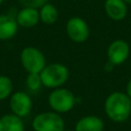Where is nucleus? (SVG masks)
I'll return each instance as SVG.
<instances>
[{
  "label": "nucleus",
  "instance_id": "obj_8",
  "mask_svg": "<svg viewBox=\"0 0 131 131\" xmlns=\"http://www.w3.org/2000/svg\"><path fill=\"white\" fill-rule=\"evenodd\" d=\"M129 45L124 40H115L107 48V58L114 66L122 64L129 56Z\"/></svg>",
  "mask_w": 131,
  "mask_h": 131
},
{
  "label": "nucleus",
  "instance_id": "obj_7",
  "mask_svg": "<svg viewBox=\"0 0 131 131\" xmlns=\"http://www.w3.org/2000/svg\"><path fill=\"white\" fill-rule=\"evenodd\" d=\"M66 31L69 38L76 43H82L89 37V28L87 23L78 16L71 17L67 21Z\"/></svg>",
  "mask_w": 131,
  "mask_h": 131
},
{
  "label": "nucleus",
  "instance_id": "obj_4",
  "mask_svg": "<svg viewBox=\"0 0 131 131\" xmlns=\"http://www.w3.org/2000/svg\"><path fill=\"white\" fill-rule=\"evenodd\" d=\"M35 131H63L64 121L56 112H43L35 116L32 122Z\"/></svg>",
  "mask_w": 131,
  "mask_h": 131
},
{
  "label": "nucleus",
  "instance_id": "obj_2",
  "mask_svg": "<svg viewBox=\"0 0 131 131\" xmlns=\"http://www.w3.org/2000/svg\"><path fill=\"white\" fill-rule=\"evenodd\" d=\"M69 76L70 73L68 68L64 64L58 62L45 66L44 69L40 72L42 85L51 89L61 87L68 81Z\"/></svg>",
  "mask_w": 131,
  "mask_h": 131
},
{
  "label": "nucleus",
  "instance_id": "obj_15",
  "mask_svg": "<svg viewBox=\"0 0 131 131\" xmlns=\"http://www.w3.org/2000/svg\"><path fill=\"white\" fill-rule=\"evenodd\" d=\"M12 93V81L8 76L0 75V100L8 98Z\"/></svg>",
  "mask_w": 131,
  "mask_h": 131
},
{
  "label": "nucleus",
  "instance_id": "obj_13",
  "mask_svg": "<svg viewBox=\"0 0 131 131\" xmlns=\"http://www.w3.org/2000/svg\"><path fill=\"white\" fill-rule=\"evenodd\" d=\"M0 131H25L21 118L14 114H6L0 118Z\"/></svg>",
  "mask_w": 131,
  "mask_h": 131
},
{
  "label": "nucleus",
  "instance_id": "obj_5",
  "mask_svg": "<svg viewBox=\"0 0 131 131\" xmlns=\"http://www.w3.org/2000/svg\"><path fill=\"white\" fill-rule=\"evenodd\" d=\"M20 62L23 68L29 73L40 74L46 66V59L41 50L36 47H25L20 52Z\"/></svg>",
  "mask_w": 131,
  "mask_h": 131
},
{
  "label": "nucleus",
  "instance_id": "obj_6",
  "mask_svg": "<svg viewBox=\"0 0 131 131\" xmlns=\"http://www.w3.org/2000/svg\"><path fill=\"white\" fill-rule=\"evenodd\" d=\"M9 106L12 114L19 118H25L32 111V98L25 91H16L10 95Z\"/></svg>",
  "mask_w": 131,
  "mask_h": 131
},
{
  "label": "nucleus",
  "instance_id": "obj_12",
  "mask_svg": "<svg viewBox=\"0 0 131 131\" xmlns=\"http://www.w3.org/2000/svg\"><path fill=\"white\" fill-rule=\"evenodd\" d=\"M103 121L96 116H86L81 118L75 126V131H102Z\"/></svg>",
  "mask_w": 131,
  "mask_h": 131
},
{
  "label": "nucleus",
  "instance_id": "obj_9",
  "mask_svg": "<svg viewBox=\"0 0 131 131\" xmlns=\"http://www.w3.org/2000/svg\"><path fill=\"white\" fill-rule=\"evenodd\" d=\"M15 19L19 27H23L26 29L33 28L40 20L39 10L31 7H24L17 12Z\"/></svg>",
  "mask_w": 131,
  "mask_h": 131
},
{
  "label": "nucleus",
  "instance_id": "obj_1",
  "mask_svg": "<svg viewBox=\"0 0 131 131\" xmlns=\"http://www.w3.org/2000/svg\"><path fill=\"white\" fill-rule=\"evenodd\" d=\"M104 111L112 121L124 122L131 114V99L123 92H113L105 99Z\"/></svg>",
  "mask_w": 131,
  "mask_h": 131
},
{
  "label": "nucleus",
  "instance_id": "obj_11",
  "mask_svg": "<svg viewBox=\"0 0 131 131\" xmlns=\"http://www.w3.org/2000/svg\"><path fill=\"white\" fill-rule=\"evenodd\" d=\"M104 9L110 18L121 20L127 15V5L123 0H105Z\"/></svg>",
  "mask_w": 131,
  "mask_h": 131
},
{
  "label": "nucleus",
  "instance_id": "obj_3",
  "mask_svg": "<svg viewBox=\"0 0 131 131\" xmlns=\"http://www.w3.org/2000/svg\"><path fill=\"white\" fill-rule=\"evenodd\" d=\"M48 103L52 111L58 114L68 113L74 107L76 103V97L71 90L58 87L53 89V91L49 94Z\"/></svg>",
  "mask_w": 131,
  "mask_h": 131
},
{
  "label": "nucleus",
  "instance_id": "obj_18",
  "mask_svg": "<svg viewBox=\"0 0 131 131\" xmlns=\"http://www.w3.org/2000/svg\"><path fill=\"white\" fill-rule=\"evenodd\" d=\"M126 91H127V95L131 98V79L129 80V82L127 83V87H126Z\"/></svg>",
  "mask_w": 131,
  "mask_h": 131
},
{
  "label": "nucleus",
  "instance_id": "obj_14",
  "mask_svg": "<svg viewBox=\"0 0 131 131\" xmlns=\"http://www.w3.org/2000/svg\"><path fill=\"white\" fill-rule=\"evenodd\" d=\"M39 15H40V20L42 23L46 25H52L58 18V11L53 4L47 2L40 8Z\"/></svg>",
  "mask_w": 131,
  "mask_h": 131
},
{
  "label": "nucleus",
  "instance_id": "obj_17",
  "mask_svg": "<svg viewBox=\"0 0 131 131\" xmlns=\"http://www.w3.org/2000/svg\"><path fill=\"white\" fill-rule=\"evenodd\" d=\"M19 3L24 7H31L40 9L44 4L47 3V0H19Z\"/></svg>",
  "mask_w": 131,
  "mask_h": 131
},
{
  "label": "nucleus",
  "instance_id": "obj_21",
  "mask_svg": "<svg viewBox=\"0 0 131 131\" xmlns=\"http://www.w3.org/2000/svg\"><path fill=\"white\" fill-rule=\"evenodd\" d=\"M2 2H3V0H0V4H1V3H2Z\"/></svg>",
  "mask_w": 131,
  "mask_h": 131
},
{
  "label": "nucleus",
  "instance_id": "obj_10",
  "mask_svg": "<svg viewBox=\"0 0 131 131\" xmlns=\"http://www.w3.org/2000/svg\"><path fill=\"white\" fill-rule=\"evenodd\" d=\"M18 25L15 17L9 14L0 15V40H8L17 33Z\"/></svg>",
  "mask_w": 131,
  "mask_h": 131
},
{
  "label": "nucleus",
  "instance_id": "obj_16",
  "mask_svg": "<svg viewBox=\"0 0 131 131\" xmlns=\"http://www.w3.org/2000/svg\"><path fill=\"white\" fill-rule=\"evenodd\" d=\"M26 84L27 87L30 91L32 92H36L38 91L42 85V81H41V77L40 74H36V73H29L28 77L26 79Z\"/></svg>",
  "mask_w": 131,
  "mask_h": 131
},
{
  "label": "nucleus",
  "instance_id": "obj_20",
  "mask_svg": "<svg viewBox=\"0 0 131 131\" xmlns=\"http://www.w3.org/2000/svg\"><path fill=\"white\" fill-rule=\"evenodd\" d=\"M63 131H75V130H63Z\"/></svg>",
  "mask_w": 131,
  "mask_h": 131
},
{
  "label": "nucleus",
  "instance_id": "obj_19",
  "mask_svg": "<svg viewBox=\"0 0 131 131\" xmlns=\"http://www.w3.org/2000/svg\"><path fill=\"white\" fill-rule=\"evenodd\" d=\"M125 3H128V4H131V0H123Z\"/></svg>",
  "mask_w": 131,
  "mask_h": 131
}]
</instances>
